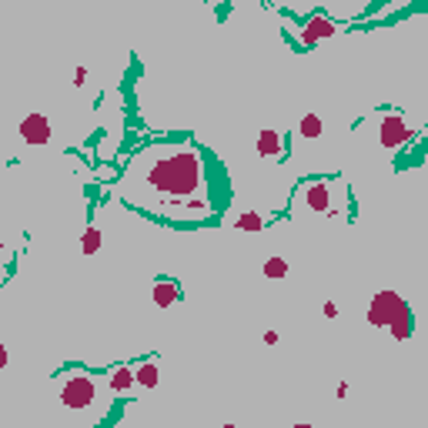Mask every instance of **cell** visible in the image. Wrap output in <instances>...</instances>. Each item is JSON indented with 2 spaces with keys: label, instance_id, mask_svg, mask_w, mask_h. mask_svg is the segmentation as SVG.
Here are the masks:
<instances>
[{
  "label": "cell",
  "instance_id": "277c9868",
  "mask_svg": "<svg viewBox=\"0 0 428 428\" xmlns=\"http://www.w3.org/2000/svg\"><path fill=\"white\" fill-rule=\"evenodd\" d=\"M405 311H412V308H408V302H405L398 291H378L375 298H372V304H368V325L388 328Z\"/></svg>",
  "mask_w": 428,
  "mask_h": 428
},
{
  "label": "cell",
  "instance_id": "ffe728a7",
  "mask_svg": "<svg viewBox=\"0 0 428 428\" xmlns=\"http://www.w3.org/2000/svg\"><path fill=\"white\" fill-rule=\"evenodd\" d=\"M7 251V241H3V231H0V254Z\"/></svg>",
  "mask_w": 428,
  "mask_h": 428
},
{
  "label": "cell",
  "instance_id": "7c38bea8",
  "mask_svg": "<svg viewBox=\"0 0 428 428\" xmlns=\"http://www.w3.org/2000/svg\"><path fill=\"white\" fill-rule=\"evenodd\" d=\"M298 134H302L304 141H318L322 137V117L318 114H304L302 124H298Z\"/></svg>",
  "mask_w": 428,
  "mask_h": 428
},
{
  "label": "cell",
  "instance_id": "7402d4cb",
  "mask_svg": "<svg viewBox=\"0 0 428 428\" xmlns=\"http://www.w3.org/2000/svg\"><path fill=\"white\" fill-rule=\"evenodd\" d=\"M221 428H238V425H221Z\"/></svg>",
  "mask_w": 428,
  "mask_h": 428
},
{
  "label": "cell",
  "instance_id": "ac0fdd59",
  "mask_svg": "<svg viewBox=\"0 0 428 428\" xmlns=\"http://www.w3.org/2000/svg\"><path fill=\"white\" fill-rule=\"evenodd\" d=\"M264 345H278V331H264Z\"/></svg>",
  "mask_w": 428,
  "mask_h": 428
},
{
  "label": "cell",
  "instance_id": "8992f818",
  "mask_svg": "<svg viewBox=\"0 0 428 428\" xmlns=\"http://www.w3.org/2000/svg\"><path fill=\"white\" fill-rule=\"evenodd\" d=\"M21 137H24L27 144H47L54 137V127H51V121L44 117V114H27L24 121H21Z\"/></svg>",
  "mask_w": 428,
  "mask_h": 428
},
{
  "label": "cell",
  "instance_id": "2e32d148",
  "mask_svg": "<svg viewBox=\"0 0 428 428\" xmlns=\"http://www.w3.org/2000/svg\"><path fill=\"white\" fill-rule=\"evenodd\" d=\"M261 271H264V278H284L288 275V261L284 258H268Z\"/></svg>",
  "mask_w": 428,
  "mask_h": 428
},
{
  "label": "cell",
  "instance_id": "52a82bcc",
  "mask_svg": "<svg viewBox=\"0 0 428 428\" xmlns=\"http://www.w3.org/2000/svg\"><path fill=\"white\" fill-rule=\"evenodd\" d=\"M335 30H338V24H335V21H328V17H311V21H308L304 27H298V41L311 47V44H318L322 37H331Z\"/></svg>",
  "mask_w": 428,
  "mask_h": 428
},
{
  "label": "cell",
  "instance_id": "5bb4252c",
  "mask_svg": "<svg viewBox=\"0 0 428 428\" xmlns=\"http://www.w3.org/2000/svg\"><path fill=\"white\" fill-rule=\"evenodd\" d=\"M98 248H101V227H87L84 231V238H80V251L84 254H98Z\"/></svg>",
  "mask_w": 428,
  "mask_h": 428
},
{
  "label": "cell",
  "instance_id": "7a4b0ae2",
  "mask_svg": "<svg viewBox=\"0 0 428 428\" xmlns=\"http://www.w3.org/2000/svg\"><path fill=\"white\" fill-rule=\"evenodd\" d=\"M298 204L322 218H345L352 211V191L341 177H308L298 191Z\"/></svg>",
  "mask_w": 428,
  "mask_h": 428
},
{
  "label": "cell",
  "instance_id": "9c48e42d",
  "mask_svg": "<svg viewBox=\"0 0 428 428\" xmlns=\"http://www.w3.org/2000/svg\"><path fill=\"white\" fill-rule=\"evenodd\" d=\"M151 298H154V304H161V308H171V304L181 302V284H177L174 278H157Z\"/></svg>",
  "mask_w": 428,
  "mask_h": 428
},
{
  "label": "cell",
  "instance_id": "4fadbf2b",
  "mask_svg": "<svg viewBox=\"0 0 428 428\" xmlns=\"http://www.w3.org/2000/svg\"><path fill=\"white\" fill-rule=\"evenodd\" d=\"M111 388H114V392H127V388H134V368H114V375H111Z\"/></svg>",
  "mask_w": 428,
  "mask_h": 428
},
{
  "label": "cell",
  "instance_id": "6da1fadb",
  "mask_svg": "<svg viewBox=\"0 0 428 428\" xmlns=\"http://www.w3.org/2000/svg\"><path fill=\"white\" fill-rule=\"evenodd\" d=\"M121 194L131 207L177 221L198 225L214 214L207 154L194 141H157L127 161Z\"/></svg>",
  "mask_w": 428,
  "mask_h": 428
},
{
  "label": "cell",
  "instance_id": "ba28073f",
  "mask_svg": "<svg viewBox=\"0 0 428 428\" xmlns=\"http://www.w3.org/2000/svg\"><path fill=\"white\" fill-rule=\"evenodd\" d=\"M254 151L261 154V157H268V161H281L288 154V148H284V141H281L278 131H261L258 141H254Z\"/></svg>",
  "mask_w": 428,
  "mask_h": 428
},
{
  "label": "cell",
  "instance_id": "44dd1931",
  "mask_svg": "<svg viewBox=\"0 0 428 428\" xmlns=\"http://www.w3.org/2000/svg\"><path fill=\"white\" fill-rule=\"evenodd\" d=\"M295 428H315V425H308V422H302V425H295Z\"/></svg>",
  "mask_w": 428,
  "mask_h": 428
},
{
  "label": "cell",
  "instance_id": "8fae6325",
  "mask_svg": "<svg viewBox=\"0 0 428 428\" xmlns=\"http://www.w3.org/2000/svg\"><path fill=\"white\" fill-rule=\"evenodd\" d=\"M412 322H415V318H412V311L398 315V318H395V322L388 325L392 338H395V341H408V338H412Z\"/></svg>",
  "mask_w": 428,
  "mask_h": 428
},
{
  "label": "cell",
  "instance_id": "3957f363",
  "mask_svg": "<svg viewBox=\"0 0 428 428\" xmlns=\"http://www.w3.org/2000/svg\"><path fill=\"white\" fill-rule=\"evenodd\" d=\"M57 398H60V405L67 412L87 415L98 405L101 392H98V381H94L91 372H64V378L57 381Z\"/></svg>",
  "mask_w": 428,
  "mask_h": 428
},
{
  "label": "cell",
  "instance_id": "e0dca14e",
  "mask_svg": "<svg viewBox=\"0 0 428 428\" xmlns=\"http://www.w3.org/2000/svg\"><path fill=\"white\" fill-rule=\"evenodd\" d=\"M84 80H87V71H84V67H77V71H74V84H77V87H80Z\"/></svg>",
  "mask_w": 428,
  "mask_h": 428
},
{
  "label": "cell",
  "instance_id": "9a60e30c",
  "mask_svg": "<svg viewBox=\"0 0 428 428\" xmlns=\"http://www.w3.org/2000/svg\"><path fill=\"white\" fill-rule=\"evenodd\" d=\"M234 227H241V231H264V218H261L258 211H245V214L234 221Z\"/></svg>",
  "mask_w": 428,
  "mask_h": 428
},
{
  "label": "cell",
  "instance_id": "d6986e66",
  "mask_svg": "<svg viewBox=\"0 0 428 428\" xmlns=\"http://www.w3.org/2000/svg\"><path fill=\"white\" fill-rule=\"evenodd\" d=\"M7 365V348H3V341H0V368Z\"/></svg>",
  "mask_w": 428,
  "mask_h": 428
},
{
  "label": "cell",
  "instance_id": "30bf717a",
  "mask_svg": "<svg viewBox=\"0 0 428 428\" xmlns=\"http://www.w3.org/2000/svg\"><path fill=\"white\" fill-rule=\"evenodd\" d=\"M157 381H161V368H157L154 361L134 365V385H141V388H157Z\"/></svg>",
  "mask_w": 428,
  "mask_h": 428
},
{
  "label": "cell",
  "instance_id": "5b68a950",
  "mask_svg": "<svg viewBox=\"0 0 428 428\" xmlns=\"http://www.w3.org/2000/svg\"><path fill=\"white\" fill-rule=\"evenodd\" d=\"M412 137H415V127L408 124L405 114H385L378 121V144L385 151H402Z\"/></svg>",
  "mask_w": 428,
  "mask_h": 428
}]
</instances>
